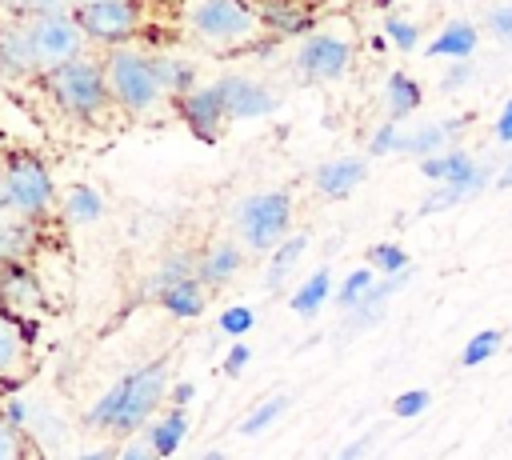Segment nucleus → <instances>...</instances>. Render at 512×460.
<instances>
[{
    "instance_id": "nucleus-1",
    "label": "nucleus",
    "mask_w": 512,
    "mask_h": 460,
    "mask_svg": "<svg viewBox=\"0 0 512 460\" xmlns=\"http://www.w3.org/2000/svg\"><path fill=\"white\" fill-rule=\"evenodd\" d=\"M48 100L76 124H100L116 100H112V88H108V72H104V60H92V56H80L72 64H60L52 72L40 76Z\"/></svg>"
},
{
    "instance_id": "nucleus-2",
    "label": "nucleus",
    "mask_w": 512,
    "mask_h": 460,
    "mask_svg": "<svg viewBox=\"0 0 512 460\" xmlns=\"http://www.w3.org/2000/svg\"><path fill=\"white\" fill-rule=\"evenodd\" d=\"M0 208L4 216L40 224L48 212L60 208L56 184L48 164L28 148H4V172H0Z\"/></svg>"
},
{
    "instance_id": "nucleus-3",
    "label": "nucleus",
    "mask_w": 512,
    "mask_h": 460,
    "mask_svg": "<svg viewBox=\"0 0 512 460\" xmlns=\"http://www.w3.org/2000/svg\"><path fill=\"white\" fill-rule=\"evenodd\" d=\"M104 72H108V88H112L116 108L128 116H152L168 100L160 80H156V52H144L136 44L108 48Z\"/></svg>"
},
{
    "instance_id": "nucleus-4",
    "label": "nucleus",
    "mask_w": 512,
    "mask_h": 460,
    "mask_svg": "<svg viewBox=\"0 0 512 460\" xmlns=\"http://www.w3.org/2000/svg\"><path fill=\"white\" fill-rule=\"evenodd\" d=\"M112 392H116V416H112L108 432L132 436L136 428H148V424L156 420V408H160V404L168 400V392H172V384H168V360L156 356V360H148V364H140V368H128V372L112 384Z\"/></svg>"
},
{
    "instance_id": "nucleus-5",
    "label": "nucleus",
    "mask_w": 512,
    "mask_h": 460,
    "mask_svg": "<svg viewBox=\"0 0 512 460\" xmlns=\"http://www.w3.org/2000/svg\"><path fill=\"white\" fill-rule=\"evenodd\" d=\"M236 232L248 252H272L292 236V196L272 188V192H252L236 204Z\"/></svg>"
},
{
    "instance_id": "nucleus-6",
    "label": "nucleus",
    "mask_w": 512,
    "mask_h": 460,
    "mask_svg": "<svg viewBox=\"0 0 512 460\" xmlns=\"http://www.w3.org/2000/svg\"><path fill=\"white\" fill-rule=\"evenodd\" d=\"M184 20L208 48H240L260 28V12L244 0H188Z\"/></svg>"
},
{
    "instance_id": "nucleus-7",
    "label": "nucleus",
    "mask_w": 512,
    "mask_h": 460,
    "mask_svg": "<svg viewBox=\"0 0 512 460\" xmlns=\"http://www.w3.org/2000/svg\"><path fill=\"white\" fill-rule=\"evenodd\" d=\"M32 44H36V56H40V72H52L60 64H72L80 56H88V36L76 20V8L72 12H48V16H32L24 20Z\"/></svg>"
},
{
    "instance_id": "nucleus-8",
    "label": "nucleus",
    "mask_w": 512,
    "mask_h": 460,
    "mask_svg": "<svg viewBox=\"0 0 512 460\" xmlns=\"http://www.w3.org/2000/svg\"><path fill=\"white\" fill-rule=\"evenodd\" d=\"M76 20L88 44L120 48L140 32V0H96V4L76 8Z\"/></svg>"
},
{
    "instance_id": "nucleus-9",
    "label": "nucleus",
    "mask_w": 512,
    "mask_h": 460,
    "mask_svg": "<svg viewBox=\"0 0 512 460\" xmlns=\"http://www.w3.org/2000/svg\"><path fill=\"white\" fill-rule=\"evenodd\" d=\"M352 44L344 36H328V32H312L300 40L296 48V68L304 72V80H340L352 68Z\"/></svg>"
},
{
    "instance_id": "nucleus-10",
    "label": "nucleus",
    "mask_w": 512,
    "mask_h": 460,
    "mask_svg": "<svg viewBox=\"0 0 512 460\" xmlns=\"http://www.w3.org/2000/svg\"><path fill=\"white\" fill-rule=\"evenodd\" d=\"M212 84H216V92H220V100L228 108V120H264V116H272L280 108V100L260 80H252L244 72H224Z\"/></svg>"
},
{
    "instance_id": "nucleus-11",
    "label": "nucleus",
    "mask_w": 512,
    "mask_h": 460,
    "mask_svg": "<svg viewBox=\"0 0 512 460\" xmlns=\"http://www.w3.org/2000/svg\"><path fill=\"white\" fill-rule=\"evenodd\" d=\"M172 104H176L184 128H188L200 144H216V140H220V128H224V120H228V108H224L216 84H200L196 92H188V96H180V100H172Z\"/></svg>"
},
{
    "instance_id": "nucleus-12",
    "label": "nucleus",
    "mask_w": 512,
    "mask_h": 460,
    "mask_svg": "<svg viewBox=\"0 0 512 460\" xmlns=\"http://www.w3.org/2000/svg\"><path fill=\"white\" fill-rule=\"evenodd\" d=\"M412 280V268L408 272H396V276H380L368 292H364V300L356 304V308H348L344 312V320H340V340H348V336H360L364 328H372L380 316H384V308H388V300L404 288Z\"/></svg>"
},
{
    "instance_id": "nucleus-13",
    "label": "nucleus",
    "mask_w": 512,
    "mask_h": 460,
    "mask_svg": "<svg viewBox=\"0 0 512 460\" xmlns=\"http://www.w3.org/2000/svg\"><path fill=\"white\" fill-rule=\"evenodd\" d=\"M0 68L8 80H24V76H44L40 72V56L36 44L24 28V20H8V28L0 32Z\"/></svg>"
},
{
    "instance_id": "nucleus-14",
    "label": "nucleus",
    "mask_w": 512,
    "mask_h": 460,
    "mask_svg": "<svg viewBox=\"0 0 512 460\" xmlns=\"http://www.w3.org/2000/svg\"><path fill=\"white\" fill-rule=\"evenodd\" d=\"M0 296H4V308L8 312H20V316H32V308H40L44 292H40V280H36V272H32L28 260H4Z\"/></svg>"
},
{
    "instance_id": "nucleus-15",
    "label": "nucleus",
    "mask_w": 512,
    "mask_h": 460,
    "mask_svg": "<svg viewBox=\"0 0 512 460\" xmlns=\"http://www.w3.org/2000/svg\"><path fill=\"white\" fill-rule=\"evenodd\" d=\"M364 180H368V164H364L360 156H336V160H324V164L312 172L316 192L328 196V200H344V196H352Z\"/></svg>"
},
{
    "instance_id": "nucleus-16",
    "label": "nucleus",
    "mask_w": 512,
    "mask_h": 460,
    "mask_svg": "<svg viewBox=\"0 0 512 460\" xmlns=\"http://www.w3.org/2000/svg\"><path fill=\"white\" fill-rule=\"evenodd\" d=\"M244 240H232V236H220L212 240L204 252H200V284L204 288H224L228 280H236V272L244 268Z\"/></svg>"
},
{
    "instance_id": "nucleus-17",
    "label": "nucleus",
    "mask_w": 512,
    "mask_h": 460,
    "mask_svg": "<svg viewBox=\"0 0 512 460\" xmlns=\"http://www.w3.org/2000/svg\"><path fill=\"white\" fill-rule=\"evenodd\" d=\"M488 184H496V176H492V168H488V164H480L468 180H456V184H432V192L424 196V204H420L416 212H420V216H436V212L456 208V204H464L468 196L484 192Z\"/></svg>"
},
{
    "instance_id": "nucleus-18",
    "label": "nucleus",
    "mask_w": 512,
    "mask_h": 460,
    "mask_svg": "<svg viewBox=\"0 0 512 460\" xmlns=\"http://www.w3.org/2000/svg\"><path fill=\"white\" fill-rule=\"evenodd\" d=\"M476 44H480L476 24L452 20V24H444V28L436 32V40L424 44V56H428V60H468V56L476 52Z\"/></svg>"
},
{
    "instance_id": "nucleus-19",
    "label": "nucleus",
    "mask_w": 512,
    "mask_h": 460,
    "mask_svg": "<svg viewBox=\"0 0 512 460\" xmlns=\"http://www.w3.org/2000/svg\"><path fill=\"white\" fill-rule=\"evenodd\" d=\"M196 272H200V256L176 248V252L160 256V264L152 268V276H148V284H144V296L156 300L160 292H168V288H176V284H184V280H196Z\"/></svg>"
},
{
    "instance_id": "nucleus-20",
    "label": "nucleus",
    "mask_w": 512,
    "mask_h": 460,
    "mask_svg": "<svg viewBox=\"0 0 512 460\" xmlns=\"http://www.w3.org/2000/svg\"><path fill=\"white\" fill-rule=\"evenodd\" d=\"M60 216L68 224H96L104 216V192L96 184H84V180L68 184L60 196Z\"/></svg>"
},
{
    "instance_id": "nucleus-21",
    "label": "nucleus",
    "mask_w": 512,
    "mask_h": 460,
    "mask_svg": "<svg viewBox=\"0 0 512 460\" xmlns=\"http://www.w3.org/2000/svg\"><path fill=\"white\" fill-rule=\"evenodd\" d=\"M184 436H188V408H168L164 416H156V420L144 428V440L152 444V452H156L160 460L176 456V448L184 444Z\"/></svg>"
},
{
    "instance_id": "nucleus-22",
    "label": "nucleus",
    "mask_w": 512,
    "mask_h": 460,
    "mask_svg": "<svg viewBox=\"0 0 512 460\" xmlns=\"http://www.w3.org/2000/svg\"><path fill=\"white\" fill-rule=\"evenodd\" d=\"M332 296H336V288H332V268H328V264H320V268H316V272H312V276H308V280L288 296V308H292L300 320H312V316H316Z\"/></svg>"
},
{
    "instance_id": "nucleus-23",
    "label": "nucleus",
    "mask_w": 512,
    "mask_h": 460,
    "mask_svg": "<svg viewBox=\"0 0 512 460\" xmlns=\"http://www.w3.org/2000/svg\"><path fill=\"white\" fill-rule=\"evenodd\" d=\"M256 12H260V24H264L272 36H312V32H308V28H312V16L300 12V8L288 4V0H260Z\"/></svg>"
},
{
    "instance_id": "nucleus-24",
    "label": "nucleus",
    "mask_w": 512,
    "mask_h": 460,
    "mask_svg": "<svg viewBox=\"0 0 512 460\" xmlns=\"http://www.w3.org/2000/svg\"><path fill=\"white\" fill-rule=\"evenodd\" d=\"M476 168H480V160H472V152H464V148H448V152H440V156L420 160V176L432 180V184H456V180H468Z\"/></svg>"
},
{
    "instance_id": "nucleus-25",
    "label": "nucleus",
    "mask_w": 512,
    "mask_h": 460,
    "mask_svg": "<svg viewBox=\"0 0 512 460\" xmlns=\"http://www.w3.org/2000/svg\"><path fill=\"white\" fill-rule=\"evenodd\" d=\"M196 64L188 60V56H168V52H156V80H160V88H164V96H172V100H180V96H188V92H196L200 84H196Z\"/></svg>"
},
{
    "instance_id": "nucleus-26",
    "label": "nucleus",
    "mask_w": 512,
    "mask_h": 460,
    "mask_svg": "<svg viewBox=\"0 0 512 460\" xmlns=\"http://www.w3.org/2000/svg\"><path fill=\"white\" fill-rule=\"evenodd\" d=\"M424 104V88L408 76V72H392L388 80H384V112H388V120H404V116H412L416 108Z\"/></svg>"
},
{
    "instance_id": "nucleus-27",
    "label": "nucleus",
    "mask_w": 512,
    "mask_h": 460,
    "mask_svg": "<svg viewBox=\"0 0 512 460\" xmlns=\"http://www.w3.org/2000/svg\"><path fill=\"white\" fill-rule=\"evenodd\" d=\"M156 300H160V308H164L172 320H196V316L208 308V288H204L200 276H196V280H184V284L160 292Z\"/></svg>"
},
{
    "instance_id": "nucleus-28",
    "label": "nucleus",
    "mask_w": 512,
    "mask_h": 460,
    "mask_svg": "<svg viewBox=\"0 0 512 460\" xmlns=\"http://www.w3.org/2000/svg\"><path fill=\"white\" fill-rule=\"evenodd\" d=\"M36 248V224L4 216L0 220V260H28Z\"/></svg>"
},
{
    "instance_id": "nucleus-29",
    "label": "nucleus",
    "mask_w": 512,
    "mask_h": 460,
    "mask_svg": "<svg viewBox=\"0 0 512 460\" xmlns=\"http://www.w3.org/2000/svg\"><path fill=\"white\" fill-rule=\"evenodd\" d=\"M448 140H452V132L444 128V120H436V124H420V128H412V132H404V156H416V160H428V156H440V152H448Z\"/></svg>"
},
{
    "instance_id": "nucleus-30",
    "label": "nucleus",
    "mask_w": 512,
    "mask_h": 460,
    "mask_svg": "<svg viewBox=\"0 0 512 460\" xmlns=\"http://www.w3.org/2000/svg\"><path fill=\"white\" fill-rule=\"evenodd\" d=\"M304 248H308V236L292 232V236H288L280 248H272V252H268V276H264V280H268V288H280V284H284V276H288V272L300 264Z\"/></svg>"
},
{
    "instance_id": "nucleus-31",
    "label": "nucleus",
    "mask_w": 512,
    "mask_h": 460,
    "mask_svg": "<svg viewBox=\"0 0 512 460\" xmlns=\"http://www.w3.org/2000/svg\"><path fill=\"white\" fill-rule=\"evenodd\" d=\"M380 280V272L372 268V264H364V268H356V272H348L344 280H340V288H336V296H332V304L340 308V312H348V308H356L360 300H364V292L372 288Z\"/></svg>"
},
{
    "instance_id": "nucleus-32",
    "label": "nucleus",
    "mask_w": 512,
    "mask_h": 460,
    "mask_svg": "<svg viewBox=\"0 0 512 460\" xmlns=\"http://www.w3.org/2000/svg\"><path fill=\"white\" fill-rule=\"evenodd\" d=\"M284 408H288V396H284V392H280V396H268V400H260V404L236 424V432H240V436H260L264 428H272V424L284 416Z\"/></svg>"
},
{
    "instance_id": "nucleus-33",
    "label": "nucleus",
    "mask_w": 512,
    "mask_h": 460,
    "mask_svg": "<svg viewBox=\"0 0 512 460\" xmlns=\"http://www.w3.org/2000/svg\"><path fill=\"white\" fill-rule=\"evenodd\" d=\"M500 344H504V332H500V328H480L476 336H468V344H464V352H460V364H464V368H480L484 360L496 356Z\"/></svg>"
},
{
    "instance_id": "nucleus-34",
    "label": "nucleus",
    "mask_w": 512,
    "mask_h": 460,
    "mask_svg": "<svg viewBox=\"0 0 512 460\" xmlns=\"http://www.w3.org/2000/svg\"><path fill=\"white\" fill-rule=\"evenodd\" d=\"M368 264H372L380 276H396V272H408V268H412V256H408L400 244H392V240H380V244H372V252H368Z\"/></svg>"
},
{
    "instance_id": "nucleus-35",
    "label": "nucleus",
    "mask_w": 512,
    "mask_h": 460,
    "mask_svg": "<svg viewBox=\"0 0 512 460\" xmlns=\"http://www.w3.org/2000/svg\"><path fill=\"white\" fill-rule=\"evenodd\" d=\"M216 328H220L224 336H232V340H244V336L256 328V312H252V304H228V308L220 312Z\"/></svg>"
},
{
    "instance_id": "nucleus-36",
    "label": "nucleus",
    "mask_w": 512,
    "mask_h": 460,
    "mask_svg": "<svg viewBox=\"0 0 512 460\" xmlns=\"http://www.w3.org/2000/svg\"><path fill=\"white\" fill-rule=\"evenodd\" d=\"M4 12L12 20H32V16H48V12H72V0H0Z\"/></svg>"
},
{
    "instance_id": "nucleus-37",
    "label": "nucleus",
    "mask_w": 512,
    "mask_h": 460,
    "mask_svg": "<svg viewBox=\"0 0 512 460\" xmlns=\"http://www.w3.org/2000/svg\"><path fill=\"white\" fill-rule=\"evenodd\" d=\"M428 404H432V392L428 388H404V392L392 396V416L396 420H416V416L428 412Z\"/></svg>"
},
{
    "instance_id": "nucleus-38",
    "label": "nucleus",
    "mask_w": 512,
    "mask_h": 460,
    "mask_svg": "<svg viewBox=\"0 0 512 460\" xmlns=\"http://www.w3.org/2000/svg\"><path fill=\"white\" fill-rule=\"evenodd\" d=\"M384 36L400 52H416V44H420V28L412 20H404V16H384Z\"/></svg>"
},
{
    "instance_id": "nucleus-39",
    "label": "nucleus",
    "mask_w": 512,
    "mask_h": 460,
    "mask_svg": "<svg viewBox=\"0 0 512 460\" xmlns=\"http://www.w3.org/2000/svg\"><path fill=\"white\" fill-rule=\"evenodd\" d=\"M400 148H404V132H400L396 120H384V124L372 132V140H368V152H372V156H396Z\"/></svg>"
},
{
    "instance_id": "nucleus-40",
    "label": "nucleus",
    "mask_w": 512,
    "mask_h": 460,
    "mask_svg": "<svg viewBox=\"0 0 512 460\" xmlns=\"http://www.w3.org/2000/svg\"><path fill=\"white\" fill-rule=\"evenodd\" d=\"M476 80V68L468 64V60H448V72L440 76V88L452 96V92H460V88H468Z\"/></svg>"
},
{
    "instance_id": "nucleus-41",
    "label": "nucleus",
    "mask_w": 512,
    "mask_h": 460,
    "mask_svg": "<svg viewBox=\"0 0 512 460\" xmlns=\"http://www.w3.org/2000/svg\"><path fill=\"white\" fill-rule=\"evenodd\" d=\"M32 412H36V408H28V400L12 392V396L4 400V428H12V432H24V428L32 424Z\"/></svg>"
},
{
    "instance_id": "nucleus-42",
    "label": "nucleus",
    "mask_w": 512,
    "mask_h": 460,
    "mask_svg": "<svg viewBox=\"0 0 512 460\" xmlns=\"http://www.w3.org/2000/svg\"><path fill=\"white\" fill-rule=\"evenodd\" d=\"M248 360H252V348L244 344V340H236L228 352H224V360H220V368H224V376H240L244 368H248Z\"/></svg>"
},
{
    "instance_id": "nucleus-43",
    "label": "nucleus",
    "mask_w": 512,
    "mask_h": 460,
    "mask_svg": "<svg viewBox=\"0 0 512 460\" xmlns=\"http://www.w3.org/2000/svg\"><path fill=\"white\" fill-rule=\"evenodd\" d=\"M488 28H492L496 40L512 44V4H496V8L488 12Z\"/></svg>"
},
{
    "instance_id": "nucleus-44",
    "label": "nucleus",
    "mask_w": 512,
    "mask_h": 460,
    "mask_svg": "<svg viewBox=\"0 0 512 460\" xmlns=\"http://www.w3.org/2000/svg\"><path fill=\"white\" fill-rule=\"evenodd\" d=\"M192 400H196V384H192V380L172 384V392H168V404H172V408H188Z\"/></svg>"
},
{
    "instance_id": "nucleus-45",
    "label": "nucleus",
    "mask_w": 512,
    "mask_h": 460,
    "mask_svg": "<svg viewBox=\"0 0 512 460\" xmlns=\"http://www.w3.org/2000/svg\"><path fill=\"white\" fill-rule=\"evenodd\" d=\"M120 460H160V456L152 452L148 440H128V444L120 448Z\"/></svg>"
},
{
    "instance_id": "nucleus-46",
    "label": "nucleus",
    "mask_w": 512,
    "mask_h": 460,
    "mask_svg": "<svg viewBox=\"0 0 512 460\" xmlns=\"http://www.w3.org/2000/svg\"><path fill=\"white\" fill-rule=\"evenodd\" d=\"M368 448H372V432H364V436H356L352 444H344V448L336 452V460H364Z\"/></svg>"
},
{
    "instance_id": "nucleus-47",
    "label": "nucleus",
    "mask_w": 512,
    "mask_h": 460,
    "mask_svg": "<svg viewBox=\"0 0 512 460\" xmlns=\"http://www.w3.org/2000/svg\"><path fill=\"white\" fill-rule=\"evenodd\" d=\"M496 140H500V144H512V96L504 100V108H500V116H496Z\"/></svg>"
},
{
    "instance_id": "nucleus-48",
    "label": "nucleus",
    "mask_w": 512,
    "mask_h": 460,
    "mask_svg": "<svg viewBox=\"0 0 512 460\" xmlns=\"http://www.w3.org/2000/svg\"><path fill=\"white\" fill-rule=\"evenodd\" d=\"M76 460H120V452H116V448H88V452H80Z\"/></svg>"
},
{
    "instance_id": "nucleus-49",
    "label": "nucleus",
    "mask_w": 512,
    "mask_h": 460,
    "mask_svg": "<svg viewBox=\"0 0 512 460\" xmlns=\"http://www.w3.org/2000/svg\"><path fill=\"white\" fill-rule=\"evenodd\" d=\"M496 188H512V164H504V168L496 172Z\"/></svg>"
},
{
    "instance_id": "nucleus-50",
    "label": "nucleus",
    "mask_w": 512,
    "mask_h": 460,
    "mask_svg": "<svg viewBox=\"0 0 512 460\" xmlns=\"http://www.w3.org/2000/svg\"><path fill=\"white\" fill-rule=\"evenodd\" d=\"M200 460H228V456H224V452H220V448H208V452H204V456H200Z\"/></svg>"
},
{
    "instance_id": "nucleus-51",
    "label": "nucleus",
    "mask_w": 512,
    "mask_h": 460,
    "mask_svg": "<svg viewBox=\"0 0 512 460\" xmlns=\"http://www.w3.org/2000/svg\"><path fill=\"white\" fill-rule=\"evenodd\" d=\"M72 4H76V8H84V4H96V0H72Z\"/></svg>"
}]
</instances>
